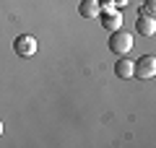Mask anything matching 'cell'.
Listing matches in <instances>:
<instances>
[{
	"label": "cell",
	"instance_id": "1",
	"mask_svg": "<svg viewBox=\"0 0 156 148\" xmlns=\"http://www.w3.org/2000/svg\"><path fill=\"white\" fill-rule=\"evenodd\" d=\"M109 49L115 55H128L133 49V34L130 31H122V29H115L109 37Z\"/></svg>",
	"mask_w": 156,
	"mask_h": 148
},
{
	"label": "cell",
	"instance_id": "2",
	"mask_svg": "<svg viewBox=\"0 0 156 148\" xmlns=\"http://www.w3.org/2000/svg\"><path fill=\"white\" fill-rule=\"evenodd\" d=\"M133 76L135 78H143V81L154 78L156 76V57L154 55H143L138 62H133Z\"/></svg>",
	"mask_w": 156,
	"mask_h": 148
},
{
	"label": "cell",
	"instance_id": "3",
	"mask_svg": "<svg viewBox=\"0 0 156 148\" xmlns=\"http://www.w3.org/2000/svg\"><path fill=\"white\" fill-rule=\"evenodd\" d=\"M13 49H16L18 57H31V55H37V39L31 34H21L13 42Z\"/></svg>",
	"mask_w": 156,
	"mask_h": 148
},
{
	"label": "cell",
	"instance_id": "4",
	"mask_svg": "<svg viewBox=\"0 0 156 148\" xmlns=\"http://www.w3.org/2000/svg\"><path fill=\"white\" fill-rule=\"evenodd\" d=\"M78 13H81L83 18H94V16H99V13H101L99 0H81V5H78Z\"/></svg>",
	"mask_w": 156,
	"mask_h": 148
},
{
	"label": "cell",
	"instance_id": "5",
	"mask_svg": "<svg viewBox=\"0 0 156 148\" xmlns=\"http://www.w3.org/2000/svg\"><path fill=\"white\" fill-rule=\"evenodd\" d=\"M135 29H138V34H143V37H154V31H156L154 16H140L138 21H135Z\"/></svg>",
	"mask_w": 156,
	"mask_h": 148
},
{
	"label": "cell",
	"instance_id": "6",
	"mask_svg": "<svg viewBox=\"0 0 156 148\" xmlns=\"http://www.w3.org/2000/svg\"><path fill=\"white\" fill-rule=\"evenodd\" d=\"M115 73H117V78H133V62L125 55H120V60L115 62Z\"/></svg>",
	"mask_w": 156,
	"mask_h": 148
},
{
	"label": "cell",
	"instance_id": "7",
	"mask_svg": "<svg viewBox=\"0 0 156 148\" xmlns=\"http://www.w3.org/2000/svg\"><path fill=\"white\" fill-rule=\"evenodd\" d=\"M101 23H104V29H120L122 26V16H120V11H109V13H104L101 16Z\"/></svg>",
	"mask_w": 156,
	"mask_h": 148
},
{
	"label": "cell",
	"instance_id": "8",
	"mask_svg": "<svg viewBox=\"0 0 156 148\" xmlns=\"http://www.w3.org/2000/svg\"><path fill=\"white\" fill-rule=\"evenodd\" d=\"M154 5H156V0H146L143 8H140V16H154Z\"/></svg>",
	"mask_w": 156,
	"mask_h": 148
},
{
	"label": "cell",
	"instance_id": "9",
	"mask_svg": "<svg viewBox=\"0 0 156 148\" xmlns=\"http://www.w3.org/2000/svg\"><path fill=\"white\" fill-rule=\"evenodd\" d=\"M112 3H115V5H128L130 0H112Z\"/></svg>",
	"mask_w": 156,
	"mask_h": 148
},
{
	"label": "cell",
	"instance_id": "10",
	"mask_svg": "<svg viewBox=\"0 0 156 148\" xmlns=\"http://www.w3.org/2000/svg\"><path fill=\"white\" fill-rule=\"evenodd\" d=\"M0 135H3V122H0Z\"/></svg>",
	"mask_w": 156,
	"mask_h": 148
}]
</instances>
